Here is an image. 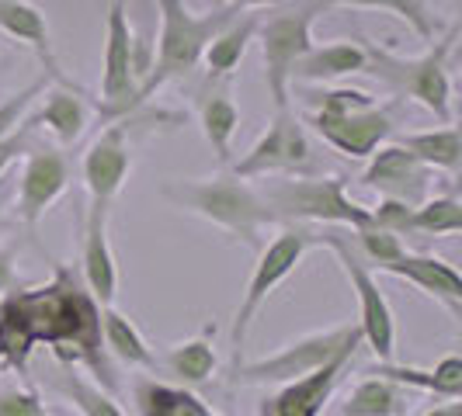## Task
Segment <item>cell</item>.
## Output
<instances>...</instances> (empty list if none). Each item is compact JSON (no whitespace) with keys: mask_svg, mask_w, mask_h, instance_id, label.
Returning <instances> with one entry per match:
<instances>
[{"mask_svg":"<svg viewBox=\"0 0 462 416\" xmlns=\"http://www.w3.org/2000/svg\"><path fill=\"white\" fill-rule=\"evenodd\" d=\"M39 347H49L67 368H88L101 389L118 393L116 361L101 340V305L69 264H52L49 281L11 288L0 299V368L22 375Z\"/></svg>","mask_w":462,"mask_h":416,"instance_id":"cell-1","label":"cell"},{"mask_svg":"<svg viewBox=\"0 0 462 416\" xmlns=\"http://www.w3.org/2000/svg\"><path fill=\"white\" fill-rule=\"evenodd\" d=\"M161 198L233 240L247 243L251 250L264 247L261 232L268 226H278L275 212L261 198V191L251 181L236 177L233 170H223L216 177H188V181L171 177L161 185Z\"/></svg>","mask_w":462,"mask_h":416,"instance_id":"cell-2","label":"cell"},{"mask_svg":"<svg viewBox=\"0 0 462 416\" xmlns=\"http://www.w3.org/2000/svg\"><path fill=\"white\" fill-rule=\"evenodd\" d=\"M362 52H365V69L375 77L386 91L400 97V101H414L424 112L439 118V122H452V73H448V59L459 42V24H448L435 42L420 56H400L390 46H379L365 35L355 39Z\"/></svg>","mask_w":462,"mask_h":416,"instance_id":"cell-3","label":"cell"},{"mask_svg":"<svg viewBox=\"0 0 462 416\" xmlns=\"http://www.w3.org/2000/svg\"><path fill=\"white\" fill-rule=\"evenodd\" d=\"M310 115L302 125L324 139L334 153L347 160H369L372 153L396 136L393 108L379 104L372 94L358 87H324V91H302Z\"/></svg>","mask_w":462,"mask_h":416,"instance_id":"cell-4","label":"cell"},{"mask_svg":"<svg viewBox=\"0 0 462 416\" xmlns=\"http://www.w3.org/2000/svg\"><path fill=\"white\" fill-rule=\"evenodd\" d=\"M236 14H244V11L216 7L208 14H191L185 0H157V56H153V69H150L146 84L139 87L136 104H146L163 84L181 80L191 69H199L206 46Z\"/></svg>","mask_w":462,"mask_h":416,"instance_id":"cell-5","label":"cell"},{"mask_svg":"<svg viewBox=\"0 0 462 416\" xmlns=\"http://www.w3.org/2000/svg\"><path fill=\"white\" fill-rule=\"evenodd\" d=\"M278 222L362 230L369 226V205L347 194L345 174H310V177H268L257 187Z\"/></svg>","mask_w":462,"mask_h":416,"instance_id":"cell-6","label":"cell"},{"mask_svg":"<svg viewBox=\"0 0 462 416\" xmlns=\"http://www.w3.org/2000/svg\"><path fill=\"white\" fill-rule=\"evenodd\" d=\"M310 247H317V232L313 226H300V222H282V230L257 250V264L251 271V281L240 295V305L233 312L230 323V368L244 361V347H247V333L254 326L257 312L264 309V302L275 295V288L292 275L302 264V257L310 254Z\"/></svg>","mask_w":462,"mask_h":416,"instance_id":"cell-7","label":"cell"},{"mask_svg":"<svg viewBox=\"0 0 462 416\" xmlns=\"http://www.w3.org/2000/svg\"><path fill=\"white\" fill-rule=\"evenodd\" d=\"M327 0H285L268 22H257L264 56V87L275 112L292 108V69L313 49V22L327 14Z\"/></svg>","mask_w":462,"mask_h":416,"instance_id":"cell-8","label":"cell"},{"mask_svg":"<svg viewBox=\"0 0 462 416\" xmlns=\"http://www.w3.org/2000/svg\"><path fill=\"white\" fill-rule=\"evenodd\" d=\"M317 232V247H327L334 260L341 264L347 285L358 299V330H362V344L375 354V361H396V316L393 305L386 299L379 277L372 275V267L355 254L347 230H334V226H313Z\"/></svg>","mask_w":462,"mask_h":416,"instance_id":"cell-9","label":"cell"},{"mask_svg":"<svg viewBox=\"0 0 462 416\" xmlns=\"http://www.w3.org/2000/svg\"><path fill=\"white\" fill-rule=\"evenodd\" d=\"M351 344H362L358 323H337L327 326V330L302 333L296 340L282 344L268 357L240 361L236 368H230V385H285L292 378H302L310 371L324 368L334 354H341Z\"/></svg>","mask_w":462,"mask_h":416,"instance_id":"cell-10","label":"cell"},{"mask_svg":"<svg viewBox=\"0 0 462 416\" xmlns=\"http://www.w3.org/2000/svg\"><path fill=\"white\" fill-rule=\"evenodd\" d=\"M230 170L244 181H257V177H310L320 167L302 118H296L292 108H282L268 122V129L254 139V146L236 163H230Z\"/></svg>","mask_w":462,"mask_h":416,"instance_id":"cell-11","label":"cell"},{"mask_svg":"<svg viewBox=\"0 0 462 416\" xmlns=\"http://www.w3.org/2000/svg\"><path fill=\"white\" fill-rule=\"evenodd\" d=\"M136 77H133V24L125 4L112 0L105 22V67H101V94L94 97V112L101 122H122L136 115Z\"/></svg>","mask_w":462,"mask_h":416,"instance_id":"cell-12","label":"cell"},{"mask_svg":"<svg viewBox=\"0 0 462 416\" xmlns=\"http://www.w3.org/2000/svg\"><path fill=\"white\" fill-rule=\"evenodd\" d=\"M133 170V146H129V125L108 122V129L94 139L80 163V177L88 191V212L94 215H112V205L118 202L122 187Z\"/></svg>","mask_w":462,"mask_h":416,"instance_id":"cell-13","label":"cell"},{"mask_svg":"<svg viewBox=\"0 0 462 416\" xmlns=\"http://www.w3.org/2000/svg\"><path fill=\"white\" fill-rule=\"evenodd\" d=\"M22 177L14 191V215L24 230H35L46 212L69 187V160L67 153L52 142H35L22 157Z\"/></svg>","mask_w":462,"mask_h":416,"instance_id":"cell-14","label":"cell"},{"mask_svg":"<svg viewBox=\"0 0 462 416\" xmlns=\"http://www.w3.org/2000/svg\"><path fill=\"white\" fill-rule=\"evenodd\" d=\"M355 185L362 191H372L375 198H393V202H403V205H420L424 198H431L435 170L424 167L414 153H407L403 146H396L390 139L372 153Z\"/></svg>","mask_w":462,"mask_h":416,"instance_id":"cell-15","label":"cell"},{"mask_svg":"<svg viewBox=\"0 0 462 416\" xmlns=\"http://www.w3.org/2000/svg\"><path fill=\"white\" fill-rule=\"evenodd\" d=\"M365 344L345 347L341 354H334L327 361L324 368L278 385V393L261 402V416H320L327 410V402H330V395L337 393V385L345 382L347 368H351V361H355V354Z\"/></svg>","mask_w":462,"mask_h":416,"instance_id":"cell-16","label":"cell"},{"mask_svg":"<svg viewBox=\"0 0 462 416\" xmlns=\"http://www.w3.org/2000/svg\"><path fill=\"white\" fill-rule=\"evenodd\" d=\"M0 32L35 52V59L42 63L52 87L77 91V84L63 73L60 59H56V46H52V32H49L46 14L32 0H0Z\"/></svg>","mask_w":462,"mask_h":416,"instance_id":"cell-17","label":"cell"},{"mask_svg":"<svg viewBox=\"0 0 462 416\" xmlns=\"http://www.w3.org/2000/svg\"><path fill=\"white\" fill-rule=\"evenodd\" d=\"M108 219L112 215L84 212V230H80V281L88 285V292L101 309L116 305L118 295V264L108 240Z\"/></svg>","mask_w":462,"mask_h":416,"instance_id":"cell-18","label":"cell"},{"mask_svg":"<svg viewBox=\"0 0 462 416\" xmlns=\"http://www.w3.org/2000/svg\"><path fill=\"white\" fill-rule=\"evenodd\" d=\"M383 271L411 281L417 292H424L428 299L439 302L441 309H448L452 320H462V277L445 257L403 250V257H396L393 264L383 267Z\"/></svg>","mask_w":462,"mask_h":416,"instance_id":"cell-19","label":"cell"},{"mask_svg":"<svg viewBox=\"0 0 462 416\" xmlns=\"http://www.w3.org/2000/svg\"><path fill=\"white\" fill-rule=\"evenodd\" d=\"M28 122L35 125V132H49L56 139L52 146H73L84 136L88 122H91V108H88V94L69 91V87H52L49 84L46 94L35 101V108L28 112Z\"/></svg>","mask_w":462,"mask_h":416,"instance_id":"cell-20","label":"cell"},{"mask_svg":"<svg viewBox=\"0 0 462 416\" xmlns=\"http://www.w3.org/2000/svg\"><path fill=\"white\" fill-rule=\"evenodd\" d=\"M195 115L199 129L206 136L208 149L216 153V160L223 170H230L233 163V136L240 129V108L233 104L230 91L219 80H208L206 87L195 91Z\"/></svg>","mask_w":462,"mask_h":416,"instance_id":"cell-21","label":"cell"},{"mask_svg":"<svg viewBox=\"0 0 462 416\" xmlns=\"http://www.w3.org/2000/svg\"><path fill=\"white\" fill-rule=\"evenodd\" d=\"M372 375H383L403 389H420L439 399H459L462 395V357L459 354H445L435 368H411V365H396V361H375Z\"/></svg>","mask_w":462,"mask_h":416,"instance_id":"cell-22","label":"cell"},{"mask_svg":"<svg viewBox=\"0 0 462 416\" xmlns=\"http://www.w3.org/2000/svg\"><path fill=\"white\" fill-rule=\"evenodd\" d=\"M101 340L108 357L136 371H157V350L146 344L143 330H139L125 312H118L116 305L101 309Z\"/></svg>","mask_w":462,"mask_h":416,"instance_id":"cell-23","label":"cell"},{"mask_svg":"<svg viewBox=\"0 0 462 416\" xmlns=\"http://www.w3.org/2000/svg\"><path fill=\"white\" fill-rule=\"evenodd\" d=\"M133 402L139 416H219L195 389L157 382V378H136Z\"/></svg>","mask_w":462,"mask_h":416,"instance_id":"cell-24","label":"cell"},{"mask_svg":"<svg viewBox=\"0 0 462 416\" xmlns=\"http://www.w3.org/2000/svg\"><path fill=\"white\" fill-rule=\"evenodd\" d=\"M365 69V52L358 42H327L313 46L292 69V87L296 84H334L341 77L362 73Z\"/></svg>","mask_w":462,"mask_h":416,"instance_id":"cell-25","label":"cell"},{"mask_svg":"<svg viewBox=\"0 0 462 416\" xmlns=\"http://www.w3.org/2000/svg\"><path fill=\"white\" fill-rule=\"evenodd\" d=\"M257 22H261L257 14L244 11V14H236V18L208 42L206 52H202V67H206L208 80H230L233 73H236L240 59L247 56V49L254 42Z\"/></svg>","mask_w":462,"mask_h":416,"instance_id":"cell-26","label":"cell"},{"mask_svg":"<svg viewBox=\"0 0 462 416\" xmlns=\"http://www.w3.org/2000/svg\"><path fill=\"white\" fill-rule=\"evenodd\" d=\"M396 146H403L407 153H414L424 167H431L435 174L456 177L462 167V136L452 122H445L441 129H424V132H403L393 136Z\"/></svg>","mask_w":462,"mask_h":416,"instance_id":"cell-27","label":"cell"},{"mask_svg":"<svg viewBox=\"0 0 462 416\" xmlns=\"http://www.w3.org/2000/svg\"><path fill=\"white\" fill-rule=\"evenodd\" d=\"M163 368L178 378V385L199 389V385L212 382V375L219 368V354L208 340V333H199V337H188V340H178V344L167 347Z\"/></svg>","mask_w":462,"mask_h":416,"instance_id":"cell-28","label":"cell"},{"mask_svg":"<svg viewBox=\"0 0 462 416\" xmlns=\"http://www.w3.org/2000/svg\"><path fill=\"white\" fill-rule=\"evenodd\" d=\"M403 410H407L403 385L372 371H365V378L341 402V416H400Z\"/></svg>","mask_w":462,"mask_h":416,"instance_id":"cell-29","label":"cell"},{"mask_svg":"<svg viewBox=\"0 0 462 416\" xmlns=\"http://www.w3.org/2000/svg\"><path fill=\"white\" fill-rule=\"evenodd\" d=\"M327 7L330 11H337V7H351V11H386V14H393L400 22H407V28L414 32L424 46L435 42L441 35L439 14L431 11L428 0H327Z\"/></svg>","mask_w":462,"mask_h":416,"instance_id":"cell-30","label":"cell"},{"mask_svg":"<svg viewBox=\"0 0 462 416\" xmlns=\"http://www.w3.org/2000/svg\"><path fill=\"white\" fill-rule=\"evenodd\" d=\"M56 385H60V393L67 395L69 402L80 410V416H125L122 406L116 402V395L108 393V389H101L94 378L80 375L77 368H67V365H63V375L56 378Z\"/></svg>","mask_w":462,"mask_h":416,"instance_id":"cell-31","label":"cell"},{"mask_svg":"<svg viewBox=\"0 0 462 416\" xmlns=\"http://www.w3.org/2000/svg\"><path fill=\"white\" fill-rule=\"evenodd\" d=\"M414 236H456L462 232V202L456 194H435L414 205Z\"/></svg>","mask_w":462,"mask_h":416,"instance_id":"cell-32","label":"cell"},{"mask_svg":"<svg viewBox=\"0 0 462 416\" xmlns=\"http://www.w3.org/2000/svg\"><path fill=\"white\" fill-rule=\"evenodd\" d=\"M347 240H351V247H355V254L362 257L369 267H390L396 257H403L407 250V243L393 236V232L386 230H375V226H362V230H347Z\"/></svg>","mask_w":462,"mask_h":416,"instance_id":"cell-33","label":"cell"},{"mask_svg":"<svg viewBox=\"0 0 462 416\" xmlns=\"http://www.w3.org/2000/svg\"><path fill=\"white\" fill-rule=\"evenodd\" d=\"M46 87H49V77L42 73V77L32 80L28 87H22L18 94H11L7 101H0V139L11 136V132L22 125L24 118H28V112L35 108V101L46 94Z\"/></svg>","mask_w":462,"mask_h":416,"instance_id":"cell-34","label":"cell"},{"mask_svg":"<svg viewBox=\"0 0 462 416\" xmlns=\"http://www.w3.org/2000/svg\"><path fill=\"white\" fill-rule=\"evenodd\" d=\"M414 205H403V202H393V198H379L375 205L369 208V226L375 230H386L393 236H414Z\"/></svg>","mask_w":462,"mask_h":416,"instance_id":"cell-35","label":"cell"},{"mask_svg":"<svg viewBox=\"0 0 462 416\" xmlns=\"http://www.w3.org/2000/svg\"><path fill=\"white\" fill-rule=\"evenodd\" d=\"M0 416H49V413L39 389L22 385V382H11V385H0Z\"/></svg>","mask_w":462,"mask_h":416,"instance_id":"cell-36","label":"cell"},{"mask_svg":"<svg viewBox=\"0 0 462 416\" xmlns=\"http://www.w3.org/2000/svg\"><path fill=\"white\" fill-rule=\"evenodd\" d=\"M35 142H39V132H35V125L24 118V122L14 129V132H11V136L0 139V174H7V167L22 160V157L32 149V146H35Z\"/></svg>","mask_w":462,"mask_h":416,"instance_id":"cell-37","label":"cell"},{"mask_svg":"<svg viewBox=\"0 0 462 416\" xmlns=\"http://www.w3.org/2000/svg\"><path fill=\"white\" fill-rule=\"evenodd\" d=\"M14 281H18V275H14V250H11V247H0V299H4L11 288H18Z\"/></svg>","mask_w":462,"mask_h":416,"instance_id":"cell-38","label":"cell"},{"mask_svg":"<svg viewBox=\"0 0 462 416\" xmlns=\"http://www.w3.org/2000/svg\"><path fill=\"white\" fill-rule=\"evenodd\" d=\"M219 7H236V11H257V7H278L285 0H216Z\"/></svg>","mask_w":462,"mask_h":416,"instance_id":"cell-39","label":"cell"},{"mask_svg":"<svg viewBox=\"0 0 462 416\" xmlns=\"http://www.w3.org/2000/svg\"><path fill=\"white\" fill-rule=\"evenodd\" d=\"M420 416H462V402L459 399H445L441 406H435V410H428V413Z\"/></svg>","mask_w":462,"mask_h":416,"instance_id":"cell-40","label":"cell"}]
</instances>
